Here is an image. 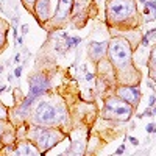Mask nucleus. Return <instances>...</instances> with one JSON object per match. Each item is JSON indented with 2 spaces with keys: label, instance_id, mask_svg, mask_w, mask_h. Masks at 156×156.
Wrapping results in <instances>:
<instances>
[{
  "label": "nucleus",
  "instance_id": "1",
  "mask_svg": "<svg viewBox=\"0 0 156 156\" xmlns=\"http://www.w3.org/2000/svg\"><path fill=\"white\" fill-rule=\"evenodd\" d=\"M108 55L114 67L122 77L128 75L133 70L131 63V47L126 39L123 38H114L111 42H108Z\"/></svg>",
  "mask_w": 156,
  "mask_h": 156
},
{
  "label": "nucleus",
  "instance_id": "2",
  "mask_svg": "<svg viewBox=\"0 0 156 156\" xmlns=\"http://www.w3.org/2000/svg\"><path fill=\"white\" fill-rule=\"evenodd\" d=\"M136 17V5L133 0H108L106 19L109 24L123 25Z\"/></svg>",
  "mask_w": 156,
  "mask_h": 156
},
{
  "label": "nucleus",
  "instance_id": "3",
  "mask_svg": "<svg viewBox=\"0 0 156 156\" xmlns=\"http://www.w3.org/2000/svg\"><path fill=\"white\" fill-rule=\"evenodd\" d=\"M30 141H33V144L38 147L41 153L50 150L53 145H56L58 142H61L66 134L61 133L59 130H50V128H42V126H33L28 131Z\"/></svg>",
  "mask_w": 156,
  "mask_h": 156
},
{
  "label": "nucleus",
  "instance_id": "4",
  "mask_svg": "<svg viewBox=\"0 0 156 156\" xmlns=\"http://www.w3.org/2000/svg\"><path fill=\"white\" fill-rule=\"evenodd\" d=\"M133 114V106L122 102L119 97H108L105 102L103 117L105 119H114V120H128Z\"/></svg>",
  "mask_w": 156,
  "mask_h": 156
},
{
  "label": "nucleus",
  "instance_id": "5",
  "mask_svg": "<svg viewBox=\"0 0 156 156\" xmlns=\"http://www.w3.org/2000/svg\"><path fill=\"white\" fill-rule=\"evenodd\" d=\"M63 116H59V109L50 102H41L34 109V122L45 126L58 125Z\"/></svg>",
  "mask_w": 156,
  "mask_h": 156
},
{
  "label": "nucleus",
  "instance_id": "6",
  "mask_svg": "<svg viewBox=\"0 0 156 156\" xmlns=\"http://www.w3.org/2000/svg\"><path fill=\"white\" fill-rule=\"evenodd\" d=\"M50 88V83H48V78L44 77V75H30V92L27 95V98L24 100V103L20 105V111L25 112L28 111V108L31 106V103L34 102L39 95H42L44 92H47Z\"/></svg>",
  "mask_w": 156,
  "mask_h": 156
},
{
  "label": "nucleus",
  "instance_id": "7",
  "mask_svg": "<svg viewBox=\"0 0 156 156\" xmlns=\"http://www.w3.org/2000/svg\"><path fill=\"white\" fill-rule=\"evenodd\" d=\"M122 100V102L128 103L130 106L134 108L137 103H139V98H141V91L136 88V86H120L117 88V95Z\"/></svg>",
  "mask_w": 156,
  "mask_h": 156
},
{
  "label": "nucleus",
  "instance_id": "8",
  "mask_svg": "<svg viewBox=\"0 0 156 156\" xmlns=\"http://www.w3.org/2000/svg\"><path fill=\"white\" fill-rule=\"evenodd\" d=\"M11 156H42V153L38 150V147L33 142L24 141V142L17 144V147L13 150Z\"/></svg>",
  "mask_w": 156,
  "mask_h": 156
},
{
  "label": "nucleus",
  "instance_id": "9",
  "mask_svg": "<svg viewBox=\"0 0 156 156\" xmlns=\"http://www.w3.org/2000/svg\"><path fill=\"white\" fill-rule=\"evenodd\" d=\"M72 5H73V0H59L56 11H55V17H53L55 22L61 24V22L67 20V17L72 11Z\"/></svg>",
  "mask_w": 156,
  "mask_h": 156
},
{
  "label": "nucleus",
  "instance_id": "10",
  "mask_svg": "<svg viewBox=\"0 0 156 156\" xmlns=\"http://www.w3.org/2000/svg\"><path fill=\"white\" fill-rule=\"evenodd\" d=\"M33 10H34V14L41 24L47 22L50 17V0H36Z\"/></svg>",
  "mask_w": 156,
  "mask_h": 156
},
{
  "label": "nucleus",
  "instance_id": "11",
  "mask_svg": "<svg viewBox=\"0 0 156 156\" xmlns=\"http://www.w3.org/2000/svg\"><path fill=\"white\" fill-rule=\"evenodd\" d=\"M108 48V41H103V42H91L89 44V56L94 59V61H98L105 56V52Z\"/></svg>",
  "mask_w": 156,
  "mask_h": 156
},
{
  "label": "nucleus",
  "instance_id": "12",
  "mask_svg": "<svg viewBox=\"0 0 156 156\" xmlns=\"http://www.w3.org/2000/svg\"><path fill=\"white\" fill-rule=\"evenodd\" d=\"M89 6V0H73V17H78L81 14H84L86 8Z\"/></svg>",
  "mask_w": 156,
  "mask_h": 156
},
{
  "label": "nucleus",
  "instance_id": "13",
  "mask_svg": "<svg viewBox=\"0 0 156 156\" xmlns=\"http://www.w3.org/2000/svg\"><path fill=\"white\" fill-rule=\"evenodd\" d=\"M83 150H84V144L81 141H73L72 145L67 150V156H83Z\"/></svg>",
  "mask_w": 156,
  "mask_h": 156
},
{
  "label": "nucleus",
  "instance_id": "14",
  "mask_svg": "<svg viewBox=\"0 0 156 156\" xmlns=\"http://www.w3.org/2000/svg\"><path fill=\"white\" fill-rule=\"evenodd\" d=\"M6 34H8V25H6L3 20H0V50L5 47Z\"/></svg>",
  "mask_w": 156,
  "mask_h": 156
},
{
  "label": "nucleus",
  "instance_id": "15",
  "mask_svg": "<svg viewBox=\"0 0 156 156\" xmlns=\"http://www.w3.org/2000/svg\"><path fill=\"white\" fill-rule=\"evenodd\" d=\"M6 119H8V111H6V108L0 105V120H6Z\"/></svg>",
  "mask_w": 156,
  "mask_h": 156
},
{
  "label": "nucleus",
  "instance_id": "16",
  "mask_svg": "<svg viewBox=\"0 0 156 156\" xmlns=\"http://www.w3.org/2000/svg\"><path fill=\"white\" fill-rule=\"evenodd\" d=\"M24 2V5L28 8V10H33V6H34V3H36V0H22Z\"/></svg>",
  "mask_w": 156,
  "mask_h": 156
},
{
  "label": "nucleus",
  "instance_id": "17",
  "mask_svg": "<svg viewBox=\"0 0 156 156\" xmlns=\"http://www.w3.org/2000/svg\"><path fill=\"white\" fill-rule=\"evenodd\" d=\"M20 75H22V66H17L16 70H14V77L16 78H20Z\"/></svg>",
  "mask_w": 156,
  "mask_h": 156
},
{
  "label": "nucleus",
  "instance_id": "18",
  "mask_svg": "<svg viewBox=\"0 0 156 156\" xmlns=\"http://www.w3.org/2000/svg\"><path fill=\"white\" fill-rule=\"evenodd\" d=\"M147 8H150V10H156V3L153 2V0H150V2H145Z\"/></svg>",
  "mask_w": 156,
  "mask_h": 156
},
{
  "label": "nucleus",
  "instance_id": "19",
  "mask_svg": "<svg viewBox=\"0 0 156 156\" xmlns=\"http://www.w3.org/2000/svg\"><path fill=\"white\" fill-rule=\"evenodd\" d=\"M5 123H3V120H0V139H2V136H3V133H5Z\"/></svg>",
  "mask_w": 156,
  "mask_h": 156
},
{
  "label": "nucleus",
  "instance_id": "20",
  "mask_svg": "<svg viewBox=\"0 0 156 156\" xmlns=\"http://www.w3.org/2000/svg\"><path fill=\"white\" fill-rule=\"evenodd\" d=\"M147 131H148V133H155V123H148V125H147Z\"/></svg>",
  "mask_w": 156,
  "mask_h": 156
},
{
  "label": "nucleus",
  "instance_id": "21",
  "mask_svg": "<svg viewBox=\"0 0 156 156\" xmlns=\"http://www.w3.org/2000/svg\"><path fill=\"white\" fill-rule=\"evenodd\" d=\"M148 106H150V108L155 106V95H150V103H148Z\"/></svg>",
  "mask_w": 156,
  "mask_h": 156
},
{
  "label": "nucleus",
  "instance_id": "22",
  "mask_svg": "<svg viewBox=\"0 0 156 156\" xmlns=\"http://www.w3.org/2000/svg\"><path fill=\"white\" fill-rule=\"evenodd\" d=\"M128 141H130L133 145H139V141H137L136 137H130V139H128Z\"/></svg>",
  "mask_w": 156,
  "mask_h": 156
},
{
  "label": "nucleus",
  "instance_id": "23",
  "mask_svg": "<svg viewBox=\"0 0 156 156\" xmlns=\"http://www.w3.org/2000/svg\"><path fill=\"white\" fill-rule=\"evenodd\" d=\"M123 151H125V145H120V147H119V148H117V151H116V153H117V155H122Z\"/></svg>",
  "mask_w": 156,
  "mask_h": 156
},
{
  "label": "nucleus",
  "instance_id": "24",
  "mask_svg": "<svg viewBox=\"0 0 156 156\" xmlns=\"http://www.w3.org/2000/svg\"><path fill=\"white\" fill-rule=\"evenodd\" d=\"M28 28H30L28 25H24V27H22V33H24V34H25V33H28Z\"/></svg>",
  "mask_w": 156,
  "mask_h": 156
},
{
  "label": "nucleus",
  "instance_id": "25",
  "mask_svg": "<svg viewBox=\"0 0 156 156\" xmlns=\"http://www.w3.org/2000/svg\"><path fill=\"white\" fill-rule=\"evenodd\" d=\"M86 80H88V81H92V80H94V75H92V73H88V75H86Z\"/></svg>",
  "mask_w": 156,
  "mask_h": 156
},
{
  "label": "nucleus",
  "instance_id": "26",
  "mask_svg": "<svg viewBox=\"0 0 156 156\" xmlns=\"http://www.w3.org/2000/svg\"><path fill=\"white\" fill-rule=\"evenodd\" d=\"M14 61H16V63H19V61H20V55H19V53H17V55H16V58H14Z\"/></svg>",
  "mask_w": 156,
  "mask_h": 156
},
{
  "label": "nucleus",
  "instance_id": "27",
  "mask_svg": "<svg viewBox=\"0 0 156 156\" xmlns=\"http://www.w3.org/2000/svg\"><path fill=\"white\" fill-rule=\"evenodd\" d=\"M6 89V86H2V88H0V92H2V91H5Z\"/></svg>",
  "mask_w": 156,
  "mask_h": 156
},
{
  "label": "nucleus",
  "instance_id": "28",
  "mask_svg": "<svg viewBox=\"0 0 156 156\" xmlns=\"http://www.w3.org/2000/svg\"><path fill=\"white\" fill-rule=\"evenodd\" d=\"M2 70H3V67H2V66H0V72H2Z\"/></svg>",
  "mask_w": 156,
  "mask_h": 156
}]
</instances>
